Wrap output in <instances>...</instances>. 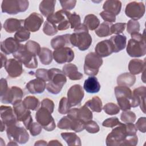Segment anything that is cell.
Listing matches in <instances>:
<instances>
[{"mask_svg": "<svg viewBox=\"0 0 146 146\" xmlns=\"http://www.w3.org/2000/svg\"><path fill=\"white\" fill-rule=\"evenodd\" d=\"M61 6L64 10L68 11L73 9L76 3L75 0H67V1H60Z\"/></svg>", "mask_w": 146, "mask_h": 146, "instance_id": "54", "label": "cell"}, {"mask_svg": "<svg viewBox=\"0 0 146 146\" xmlns=\"http://www.w3.org/2000/svg\"><path fill=\"white\" fill-rule=\"evenodd\" d=\"M95 51L100 57H107L113 52V47L110 39H106L98 43L95 47Z\"/></svg>", "mask_w": 146, "mask_h": 146, "instance_id": "22", "label": "cell"}, {"mask_svg": "<svg viewBox=\"0 0 146 146\" xmlns=\"http://www.w3.org/2000/svg\"><path fill=\"white\" fill-rule=\"evenodd\" d=\"M71 13L68 11L60 10L49 16L47 18V21L55 25L56 26L58 25L61 23L62 22L68 20V17Z\"/></svg>", "mask_w": 146, "mask_h": 146, "instance_id": "26", "label": "cell"}, {"mask_svg": "<svg viewBox=\"0 0 146 146\" xmlns=\"http://www.w3.org/2000/svg\"><path fill=\"white\" fill-rule=\"evenodd\" d=\"M70 107H71L68 103L67 98L63 97L60 99L59 101L58 111L60 114L64 115L67 113V112L70 110Z\"/></svg>", "mask_w": 146, "mask_h": 146, "instance_id": "47", "label": "cell"}, {"mask_svg": "<svg viewBox=\"0 0 146 146\" xmlns=\"http://www.w3.org/2000/svg\"><path fill=\"white\" fill-rule=\"evenodd\" d=\"M42 127L38 122H33L29 127V131L33 136H35L40 133L42 130Z\"/></svg>", "mask_w": 146, "mask_h": 146, "instance_id": "51", "label": "cell"}, {"mask_svg": "<svg viewBox=\"0 0 146 146\" xmlns=\"http://www.w3.org/2000/svg\"><path fill=\"white\" fill-rule=\"evenodd\" d=\"M24 46L25 48L27 51L35 56L39 55L41 50L40 44L36 42L31 40L27 41L26 44H24Z\"/></svg>", "mask_w": 146, "mask_h": 146, "instance_id": "40", "label": "cell"}, {"mask_svg": "<svg viewBox=\"0 0 146 146\" xmlns=\"http://www.w3.org/2000/svg\"><path fill=\"white\" fill-rule=\"evenodd\" d=\"M110 40L113 45V52H118L123 50L126 46L127 38L124 34L112 36L110 38Z\"/></svg>", "mask_w": 146, "mask_h": 146, "instance_id": "31", "label": "cell"}, {"mask_svg": "<svg viewBox=\"0 0 146 146\" xmlns=\"http://www.w3.org/2000/svg\"><path fill=\"white\" fill-rule=\"evenodd\" d=\"M136 78L135 76L131 73L125 72L120 74L117 78V84L120 86L131 87L132 86L135 82Z\"/></svg>", "mask_w": 146, "mask_h": 146, "instance_id": "33", "label": "cell"}, {"mask_svg": "<svg viewBox=\"0 0 146 146\" xmlns=\"http://www.w3.org/2000/svg\"><path fill=\"white\" fill-rule=\"evenodd\" d=\"M23 96L22 90L17 86H12L9 88L6 93L0 97L1 102L3 104H14L22 101Z\"/></svg>", "mask_w": 146, "mask_h": 146, "instance_id": "14", "label": "cell"}, {"mask_svg": "<svg viewBox=\"0 0 146 146\" xmlns=\"http://www.w3.org/2000/svg\"><path fill=\"white\" fill-rule=\"evenodd\" d=\"M122 124L123 123L119 121L117 117H112L104 120L102 123V125L105 127L113 128Z\"/></svg>", "mask_w": 146, "mask_h": 146, "instance_id": "50", "label": "cell"}, {"mask_svg": "<svg viewBox=\"0 0 146 146\" xmlns=\"http://www.w3.org/2000/svg\"><path fill=\"white\" fill-rule=\"evenodd\" d=\"M62 71L66 76L72 80H80L83 76V74L78 71V67L72 63H68L64 65Z\"/></svg>", "mask_w": 146, "mask_h": 146, "instance_id": "24", "label": "cell"}, {"mask_svg": "<svg viewBox=\"0 0 146 146\" xmlns=\"http://www.w3.org/2000/svg\"><path fill=\"white\" fill-rule=\"evenodd\" d=\"M135 127L142 133H145L146 131V118L145 117H140L135 124Z\"/></svg>", "mask_w": 146, "mask_h": 146, "instance_id": "57", "label": "cell"}, {"mask_svg": "<svg viewBox=\"0 0 146 146\" xmlns=\"http://www.w3.org/2000/svg\"><path fill=\"white\" fill-rule=\"evenodd\" d=\"M9 88L6 79L1 78L0 80V97L3 96L8 91Z\"/></svg>", "mask_w": 146, "mask_h": 146, "instance_id": "58", "label": "cell"}, {"mask_svg": "<svg viewBox=\"0 0 146 146\" xmlns=\"http://www.w3.org/2000/svg\"><path fill=\"white\" fill-rule=\"evenodd\" d=\"M48 145H62V144L57 140H52L48 142Z\"/></svg>", "mask_w": 146, "mask_h": 146, "instance_id": "59", "label": "cell"}, {"mask_svg": "<svg viewBox=\"0 0 146 146\" xmlns=\"http://www.w3.org/2000/svg\"><path fill=\"white\" fill-rule=\"evenodd\" d=\"M145 59L144 60L139 59H133L129 62L128 70L131 74H139L145 71Z\"/></svg>", "mask_w": 146, "mask_h": 146, "instance_id": "29", "label": "cell"}, {"mask_svg": "<svg viewBox=\"0 0 146 146\" xmlns=\"http://www.w3.org/2000/svg\"><path fill=\"white\" fill-rule=\"evenodd\" d=\"M52 55L55 61L59 64L70 63L75 56L74 51L68 46L54 50Z\"/></svg>", "mask_w": 146, "mask_h": 146, "instance_id": "16", "label": "cell"}, {"mask_svg": "<svg viewBox=\"0 0 146 146\" xmlns=\"http://www.w3.org/2000/svg\"><path fill=\"white\" fill-rule=\"evenodd\" d=\"M145 11V5L141 2H131L127 5L125 9V15L132 19L136 21L143 17Z\"/></svg>", "mask_w": 146, "mask_h": 146, "instance_id": "13", "label": "cell"}, {"mask_svg": "<svg viewBox=\"0 0 146 146\" xmlns=\"http://www.w3.org/2000/svg\"><path fill=\"white\" fill-rule=\"evenodd\" d=\"M4 67L8 75L12 78L19 76L23 72L22 64L16 59H7Z\"/></svg>", "mask_w": 146, "mask_h": 146, "instance_id": "19", "label": "cell"}, {"mask_svg": "<svg viewBox=\"0 0 146 146\" xmlns=\"http://www.w3.org/2000/svg\"><path fill=\"white\" fill-rule=\"evenodd\" d=\"M67 116L72 120L80 121L84 124L92 120L93 115L91 110L84 105L79 108H74L70 109L67 112Z\"/></svg>", "mask_w": 146, "mask_h": 146, "instance_id": "12", "label": "cell"}, {"mask_svg": "<svg viewBox=\"0 0 146 146\" xmlns=\"http://www.w3.org/2000/svg\"><path fill=\"white\" fill-rule=\"evenodd\" d=\"M112 25L111 23L103 22L95 30V33L99 37L101 38L110 36L112 34L111 31Z\"/></svg>", "mask_w": 146, "mask_h": 146, "instance_id": "38", "label": "cell"}, {"mask_svg": "<svg viewBox=\"0 0 146 146\" xmlns=\"http://www.w3.org/2000/svg\"><path fill=\"white\" fill-rule=\"evenodd\" d=\"M21 45L22 44H20L15 38L9 37L1 42V50L5 54H13L20 48Z\"/></svg>", "mask_w": 146, "mask_h": 146, "instance_id": "21", "label": "cell"}, {"mask_svg": "<svg viewBox=\"0 0 146 146\" xmlns=\"http://www.w3.org/2000/svg\"><path fill=\"white\" fill-rule=\"evenodd\" d=\"M43 31L44 34L48 36H52L58 33L57 26L55 25L46 21L43 27Z\"/></svg>", "mask_w": 146, "mask_h": 146, "instance_id": "43", "label": "cell"}, {"mask_svg": "<svg viewBox=\"0 0 146 146\" xmlns=\"http://www.w3.org/2000/svg\"><path fill=\"white\" fill-rule=\"evenodd\" d=\"M66 82V75L60 70L51 68L48 70V83L46 84V89L50 93L58 94Z\"/></svg>", "mask_w": 146, "mask_h": 146, "instance_id": "3", "label": "cell"}, {"mask_svg": "<svg viewBox=\"0 0 146 146\" xmlns=\"http://www.w3.org/2000/svg\"><path fill=\"white\" fill-rule=\"evenodd\" d=\"M13 110L17 121L22 122L25 127L29 129L33 121L30 110L27 109L21 101L13 104Z\"/></svg>", "mask_w": 146, "mask_h": 146, "instance_id": "11", "label": "cell"}, {"mask_svg": "<svg viewBox=\"0 0 146 146\" xmlns=\"http://www.w3.org/2000/svg\"><path fill=\"white\" fill-rule=\"evenodd\" d=\"M0 116L2 121L6 127L10 125L17 123L13 109L10 106H1L0 107Z\"/></svg>", "mask_w": 146, "mask_h": 146, "instance_id": "20", "label": "cell"}, {"mask_svg": "<svg viewBox=\"0 0 146 146\" xmlns=\"http://www.w3.org/2000/svg\"><path fill=\"white\" fill-rule=\"evenodd\" d=\"M43 22V17L37 13H32L24 19L23 27L30 32H36L38 31Z\"/></svg>", "mask_w": 146, "mask_h": 146, "instance_id": "17", "label": "cell"}, {"mask_svg": "<svg viewBox=\"0 0 146 146\" xmlns=\"http://www.w3.org/2000/svg\"><path fill=\"white\" fill-rule=\"evenodd\" d=\"M100 15L104 22L112 23L116 21V15L111 13L103 11L100 13Z\"/></svg>", "mask_w": 146, "mask_h": 146, "instance_id": "53", "label": "cell"}, {"mask_svg": "<svg viewBox=\"0 0 146 146\" xmlns=\"http://www.w3.org/2000/svg\"><path fill=\"white\" fill-rule=\"evenodd\" d=\"M36 121L47 131H52L55 129L56 124L51 113L46 108L40 107L35 113Z\"/></svg>", "mask_w": 146, "mask_h": 146, "instance_id": "9", "label": "cell"}, {"mask_svg": "<svg viewBox=\"0 0 146 146\" xmlns=\"http://www.w3.org/2000/svg\"><path fill=\"white\" fill-rule=\"evenodd\" d=\"M84 96L83 89L80 84L72 86L67 91V100L70 107L79 105Z\"/></svg>", "mask_w": 146, "mask_h": 146, "instance_id": "15", "label": "cell"}, {"mask_svg": "<svg viewBox=\"0 0 146 146\" xmlns=\"http://www.w3.org/2000/svg\"><path fill=\"white\" fill-rule=\"evenodd\" d=\"M100 84L95 76H90L85 80L83 88L84 90L90 94L98 92L100 90Z\"/></svg>", "mask_w": 146, "mask_h": 146, "instance_id": "28", "label": "cell"}, {"mask_svg": "<svg viewBox=\"0 0 146 146\" xmlns=\"http://www.w3.org/2000/svg\"><path fill=\"white\" fill-rule=\"evenodd\" d=\"M84 129L90 133H96L100 131V127L97 123L92 120L84 124Z\"/></svg>", "mask_w": 146, "mask_h": 146, "instance_id": "48", "label": "cell"}, {"mask_svg": "<svg viewBox=\"0 0 146 146\" xmlns=\"http://www.w3.org/2000/svg\"><path fill=\"white\" fill-rule=\"evenodd\" d=\"M136 116L135 113L129 110L123 111L120 115V119L124 123H133L135 121Z\"/></svg>", "mask_w": 146, "mask_h": 146, "instance_id": "44", "label": "cell"}, {"mask_svg": "<svg viewBox=\"0 0 146 146\" xmlns=\"http://www.w3.org/2000/svg\"><path fill=\"white\" fill-rule=\"evenodd\" d=\"M48 70L44 68H39L36 70L35 75L36 78L43 80L45 82H48Z\"/></svg>", "mask_w": 146, "mask_h": 146, "instance_id": "56", "label": "cell"}, {"mask_svg": "<svg viewBox=\"0 0 146 146\" xmlns=\"http://www.w3.org/2000/svg\"><path fill=\"white\" fill-rule=\"evenodd\" d=\"M83 24L90 30H95L100 25V20L94 14L87 15L84 19Z\"/></svg>", "mask_w": 146, "mask_h": 146, "instance_id": "35", "label": "cell"}, {"mask_svg": "<svg viewBox=\"0 0 146 146\" xmlns=\"http://www.w3.org/2000/svg\"><path fill=\"white\" fill-rule=\"evenodd\" d=\"M103 64V59L95 52H90L85 57L84 72L90 76H95L99 72V68Z\"/></svg>", "mask_w": 146, "mask_h": 146, "instance_id": "8", "label": "cell"}, {"mask_svg": "<svg viewBox=\"0 0 146 146\" xmlns=\"http://www.w3.org/2000/svg\"><path fill=\"white\" fill-rule=\"evenodd\" d=\"M23 25H24V20L10 18L5 21L3 26L7 33H13L23 27Z\"/></svg>", "mask_w": 146, "mask_h": 146, "instance_id": "25", "label": "cell"}, {"mask_svg": "<svg viewBox=\"0 0 146 146\" xmlns=\"http://www.w3.org/2000/svg\"><path fill=\"white\" fill-rule=\"evenodd\" d=\"M56 1L54 0H43L41 1L39 6V9L41 14L46 17H48L54 13Z\"/></svg>", "mask_w": 146, "mask_h": 146, "instance_id": "30", "label": "cell"}, {"mask_svg": "<svg viewBox=\"0 0 146 146\" xmlns=\"http://www.w3.org/2000/svg\"><path fill=\"white\" fill-rule=\"evenodd\" d=\"M114 91L120 110L123 111L131 110L132 98V90L128 87L118 86L115 87Z\"/></svg>", "mask_w": 146, "mask_h": 146, "instance_id": "5", "label": "cell"}, {"mask_svg": "<svg viewBox=\"0 0 146 146\" xmlns=\"http://www.w3.org/2000/svg\"><path fill=\"white\" fill-rule=\"evenodd\" d=\"M38 56L41 63L44 65H48L52 61V52L51 50L46 47L41 48Z\"/></svg>", "mask_w": 146, "mask_h": 146, "instance_id": "37", "label": "cell"}, {"mask_svg": "<svg viewBox=\"0 0 146 146\" xmlns=\"http://www.w3.org/2000/svg\"><path fill=\"white\" fill-rule=\"evenodd\" d=\"M62 139L67 143L68 145H81V140L74 132H63L61 133Z\"/></svg>", "mask_w": 146, "mask_h": 146, "instance_id": "34", "label": "cell"}, {"mask_svg": "<svg viewBox=\"0 0 146 146\" xmlns=\"http://www.w3.org/2000/svg\"><path fill=\"white\" fill-rule=\"evenodd\" d=\"M1 131L3 132L6 128V126L2 121H1Z\"/></svg>", "mask_w": 146, "mask_h": 146, "instance_id": "62", "label": "cell"}, {"mask_svg": "<svg viewBox=\"0 0 146 146\" xmlns=\"http://www.w3.org/2000/svg\"><path fill=\"white\" fill-rule=\"evenodd\" d=\"M70 41L71 45L80 51H86L92 43V37L88 33V29L83 23L74 29V32L70 35Z\"/></svg>", "mask_w": 146, "mask_h": 146, "instance_id": "2", "label": "cell"}, {"mask_svg": "<svg viewBox=\"0 0 146 146\" xmlns=\"http://www.w3.org/2000/svg\"><path fill=\"white\" fill-rule=\"evenodd\" d=\"M104 111L109 115H116L120 112L119 107L113 103H108L103 107Z\"/></svg>", "mask_w": 146, "mask_h": 146, "instance_id": "45", "label": "cell"}, {"mask_svg": "<svg viewBox=\"0 0 146 146\" xmlns=\"http://www.w3.org/2000/svg\"><path fill=\"white\" fill-rule=\"evenodd\" d=\"M26 88L32 94L43 93L46 88V82L42 79L36 78L29 81L26 86Z\"/></svg>", "mask_w": 146, "mask_h": 146, "instance_id": "23", "label": "cell"}, {"mask_svg": "<svg viewBox=\"0 0 146 146\" xmlns=\"http://www.w3.org/2000/svg\"><path fill=\"white\" fill-rule=\"evenodd\" d=\"M40 107L46 108L52 113L54 110V103L52 100L48 98H45L42 100Z\"/></svg>", "mask_w": 146, "mask_h": 146, "instance_id": "55", "label": "cell"}, {"mask_svg": "<svg viewBox=\"0 0 146 146\" xmlns=\"http://www.w3.org/2000/svg\"><path fill=\"white\" fill-rule=\"evenodd\" d=\"M30 37V32L22 27L14 34V38L18 42H23L27 40Z\"/></svg>", "mask_w": 146, "mask_h": 146, "instance_id": "41", "label": "cell"}, {"mask_svg": "<svg viewBox=\"0 0 146 146\" xmlns=\"http://www.w3.org/2000/svg\"><path fill=\"white\" fill-rule=\"evenodd\" d=\"M0 55H1V61H2V64H1V67L2 68V67H3V66H5V64L6 61L7 60V59L6 56L5 55H3L2 52L0 53Z\"/></svg>", "mask_w": 146, "mask_h": 146, "instance_id": "60", "label": "cell"}, {"mask_svg": "<svg viewBox=\"0 0 146 146\" xmlns=\"http://www.w3.org/2000/svg\"><path fill=\"white\" fill-rule=\"evenodd\" d=\"M125 25H126L125 23H121V22L116 23L114 25H112L111 29L112 34H114L118 35L120 33H122L125 30Z\"/></svg>", "mask_w": 146, "mask_h": 146, "instance_id": "52", "label": "cell"}, {"mask_svg": "<svg viewBox=\"0 0 146 146\" xmlns=\"http://www.w3.org/2000/svg\"><path fill=\"white\" fill-rule=\"evenodd\" d=\"M104 11L111 13L115 15L119 14L121 9V2L116 0H107L103 4Z\"/></svg>", "mask_w": 146, "mask_h": 146, "instance_id": "32", "label": "cell"}, {"mask_svg": "<svg viewBox=\"0 0 146 146\" xmlns=\"http://www.w3.org/2000/svg\"><path fill=\"white\" fill-rule=\"evenodd\" d=\"M140 31V23L136 20L130 19L127 24V31L131 34L135 33H139Z\"/></svg>", "mask_w": 146, "mask_h": 146, "instance_id": "46", "label": "cell"}, {"mask_svg": "<svg viewBox=\"0 0 146 146\" xmlns=\"http://www.w3.org/2000/svg\"><path fill=\"white\" fill-rule=\"evenodd\" d=\"M137 131L133 123H123L113 128L107 135L106 143L107 146H135L138 142Z\"/></svg>", "mask_w": 146, "mask_h": 146, "instance_id": "1", "label": "cell"}, {"mask_svg": "<svg viewBox=\"0 0 146 146\" xmlns=\"http://www.w3.org/2000/svg\"><path fill=\"white\" fill-rule=\"evenodd\" d=\"M68 21L70 24V27L72 29H75L81 24L80 17L75 12L70 14L68 17Z\"/></svg>", "mask_w": 146, "mask_h": 146, "instance_id": "49", "label": "cell"}, {"mask_svg": "<svg viewBox=\"0 0 146 146\" xmlns=\"http://www.w3.org/2000/svg\"><path fill=\"white\" fill-rule=\"evenodd\" d=\"M29 2L26 0H4L2 2L1 10L3 13L15 15L26 11Z\"/></svg>", "mask_w": 146, "mask_h": 146, "instance_id": "7", "label": "cell"}, {"mask_svg": "<svg viewBox=\"0 0 146 146\" xmlns=\"http://www.w3.org/2000/svg\"><path fill=\"white\" fill-rule=\"evenodd\" d=\"M6 133L10 141H14L20 144L26 143L29 140V134L27 129L17 125V123L6 127Z\"/></svg>", "mask_w": 146, "mask_h": 146, "instance_id": "6", "label": "cell"}, {"mask_svg": "<svg viewBox=\"0 0 146 146\" xmlns=\"http://www.w3.org/2000/svg\"><path fill=\"white\" fill-rule=\"evenodd\" d=\"M58 127L61 129L72 130L73 126V120L67 116H64L58 121Z\"/></svg>", "mask_w": 146, "mask_h": 146, "instance_id": "42", "label": "cell"}, {"mask_svg": "<svg viewBox=\"0 0 146 146\" xmlns=\"http://www.w3.org/2000/svg\"><path fill=\"white\" fill-rule=\"evenodd\" d=\"M71 34H66L61 35H58L51 40V46L54 50L66 47L71 44L70 38Z\"/></svg>", "mask_w": 146, "mask_h": 146, "instance_id": "27", "label": "cell"}, {"mask_svg": "<svg viewBox=\"0 0 146 146\" xmlns=\"http://www.w3.org/2000/svg\"><path fill=\"white\" fill-rule=\"evenodd\" d=\"M131 39L128 42L126 51L131 57H141L146 54V46L144 35L139 33L131 34Z\"/></svg>", "mask_w": 146, "mask_h": 146, "instance_id": "4", "label": "cell"}, {"mask_svg": "<svg viewBox=\"0 0 146 146\" xmlns=\"http://www.w3.org/2000/svg\"><path fill=\"white\" fill-rule=\"evenodd\" d=\"M24 106L28 110L35 111L38 109L39 106V101L38 98L34 96H28L22 101Z\"/></svg>", "mask_w": 146, "mask_h": 146, "instance_id": "39", "label": "cell"}, {"mask_svg": "<svg viewBox=\"0 0 146 146\" xmlns=\"http://www.w3.org/2000/svg\"><path fill=\"white\" fill-rule=\"evenodd\" d=\"M47 142L43 140H38L37 141L35 142V143L34 144V145H47Z\"/></svg>", "mask_w": 146, "mask_h": 146, "instance_id": "61", "label": "cell"}, {"mask_svg": "<svg viewBox=\"0 0 146 146\" xmlns=\"http://www.w3.org/2000/svg\"><path fill=\"white\" fill-rule=\"evenodd\" d=\"M84 105L90 108L91 110L95 112H100L102 110L103 104L100 98L97 96H94L91 99L85 103Z\"/></svg>", "mask_w": 146, "mask_h": 146, "instance_id": "36", "label": "cell"}, {"mask_svg": "<svg viewBox=\"0 0 146 146\" xmlns=\"http://www.w3.org/2000/svg\"><path fill=\"white\" fill-rule=\"evenodd\" d=\"M13 56L28 68H36L38 67L36 56L27 51L25 48L24 44H22L20 48L13 54Z\"/></svg>", "mask_w": 146, "mask_h": 146, "instance_id": "10", "label": "cell"}, {"mask_svg": "<svg viewBox=\"0 0 146 146\" xmlns=\"http://www.w3.org/2000/svg\"><path fill=\"white\" fill-rule=\"evenodd\" d=\"M145 86H140L133 90L132 92V98L131 107L140 106L141 111L145 113Z\"/></svg>", "mask_w": 146, "mask_h": 146, "instance_id": "18", "label": "cell"}]
</instances>
